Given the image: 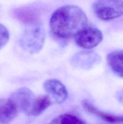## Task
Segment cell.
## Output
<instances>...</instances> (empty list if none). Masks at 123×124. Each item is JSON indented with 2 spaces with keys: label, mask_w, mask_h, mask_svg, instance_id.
<instances>
[{
  "label": "cell",
  "mask_w": 123,
  "mask_h": 124,
  "mask_svg": "<svg viewBox=\"0 0 123 124\" xmlns=\"http://www.w3.org/2000/svg\"><path fill=\"white\" fill-rule=\"evenodd\" d=\"M88 24V17L83 10L74 5L59 7L52 14L49 20L51 33L61 39L74 38Z\"/></svg>",
  "instance_id": "obj_1"
},
{
  "label": "cell",
  "mask_w": 123,
  "mask_h": 124,
  "mask_svg": "<svg viewBox=\"0 0 123 124\" xmlns=\"http://www.w3.org/2000/svg\"><path fill=\"white\" fill-rule=\"evenodd\" d=\"M26 26L20 36L19 45L25 52L36 54L41 52L45 41V30L37 19L25 23Z\"/></svg>",
  "instance_id": "obj_2"
},
{
  "label": "cell",
  "mask_w": 123,
  "mask_h": 124,
  "mask_svg": "<svg viewBox=\"0 0 123 124\" xmlns=\"http://www.w3.org/2000/svg\"><path fill=\"white\" fill-rule=\"evenodd\" d=\"M93 10L101 20H113L123 15V0H96Z\"/></svg>",
  "instance_id": "obj_3"
},
{
  "label": "cell",
  "mask_w": 123,
  "mask_h": 124,
  "mask_svg": "<svg viewBox=\"0 0 123 124\" xmlns=\"http://www.w3.org/2000/svg\"><path fill=\"white\" fill-rule=\"evenodd\" d=\"M74 39L77 46L84 50H90L101 43L103 35L97 27L87 24L75 35Z\"/></svg>",
  "instance_id": "obj_4"
},
{
  "label": "cell",
  "mask_w": 123,
  "mask_h": 124,
  "mask_svg": "<svg viewBox=\"0 0 123 124\" xmlns=\"http://www.w3.org/2000/svg\"><path fill=\"white\" fill-rule=\"evenodd\" d=\"M36 96L27 87H22L13 92L10 96L19 111H22L28 115L34 101Z\"/></svg>",
  "instance_id": "obj_5"
},
{
  "label": "cell",
  "mask_w": 123,
  "mask_h": 124,
  "mask_svg": "<svg viewBox=\"0 0 123 124\" xmlns=\"http://www.w3.org/2000/svg\"><path fill=\"white\" fill-rule=\"evenodd\" d=\"M101 57L91 51H83L75 53L71 59L72 66L84 70L93 69L100 64Z\"/></svg>",
  "instance_id": "obj_6"
},
{
  "label": "cell",
  "mask_w": 123,
  "mask_h": 124,
  "mask_svg": "<svg viewBox=\"0 0 123 124\" xmlns=\"http://www.w3.org/2000/svg\"><path fill=\"white\" fill-rule=\"evenodd\" d=\"M43 87L53 102L60 104L65 101L68 96L67 89L65 85L55 79L46 80L43 84Z\"/></svg>",
  "instance_id": "obj_7"
},
{
  "label": "cell",
  "mask_w": 123,
  "mask_h": 124,
  "mask_svg": "<svg viewBox=\"0 0 123 124\" xmlns=\"http://www.w3.org/2000/svg\"><path fill=\"white\" fill-rule=\"evenodd\" d=\"M82 105L86 111L97 116L105 122L110 124H123V116L115 115L108 113L103 112L98 109L92 103L87 100L83 101L82 102Z\"/></svg>",
  "instance_id": "obj_8"
},
{
  "label": "cell",
  "mask_w": 123,
  "mask_h": 124,
  "mask_svg": "<svg viewBox=\"0 0 123 124\" xmlns=\"http://www.w3.org/2000/svg\"><path fill=\"white\" fill-rule=\"evenodd\" d=\"M16 107L10 98H0V124H7L12 122L18 115Z\"/></svg>",
  "instance_id": "obj_9"
},
{
  "label": "cell",
  "mask_w": 123,
  "mask_h": 124,
  "mask_svg": "<svg viewBox=\"0 0 123 124\" xmlns=\"http://www.w3.org/2000/svg\"><path fill=\"white\" fill-rule=\"evenodd\" d=\"M52 104L53 101L48 94H43L39 95L37 97L36 96L28 116H39L45 110L49 107Z\"/></svg>",
  "instance_id": "obj_10"
},
{
  "label": "cell",
  "mask_w": 123,
  "mask_h": 124,
  "mask_svg": "<svg viewBox=\"0 0 123 124\" xmlns=\"http://www.w3.org/2000/svg\"><path fill=\"white\" fill-rule=\"evenodd\" d=\"M109 65L113 72L123 78V50H116L107 56Z\"/></svg>",
  "instance_id": "obj_11"
},
{
  "label": "cell",
  "mask_w": 123,
  "mask_h": 124,
  "mask_svg": "<svg viewBox=\"0 0 123 124\" xmlns=\"http://www.w3.org/2000/svg\"><path fill=\"white\" fill-rule=\"evenodd\" d=\"M49 124H86V123L75 115L65 113L53 119Z\"/></svg>",
  "instance_id": "obj_12"
},
{
  "label": "cell",
  "mask_w": 123,
  "mask_h": 124,
  "mask_svg": "<svg viewBox=\"0 0 123 124\" xmlns=\"http://www.w3.org/2000/svg\"><path fill=\"white\" fill-rule=\"evenodd\" d=\"M9 38L10 33L8 29L4 25L0 24V49L7 44Z\"/></svg>",
  "instance_id": "obj_13"
},
{
  "label": "cell",
  "mask_w": 123,
  "mask_h": 124,
  "mask_svg": "<svg viewBox=\"0 0 123 124\" xmlns=\"http://www.w3.org/2000/svg\"><path fill=\"white\" fill-rule=\"evenodd\" d=\"M117 98L119 102L123 104V90L121 91L118 93V95H117Z\"/></svg>",
  "instance_id": "obj_14"
}]
</instances>
